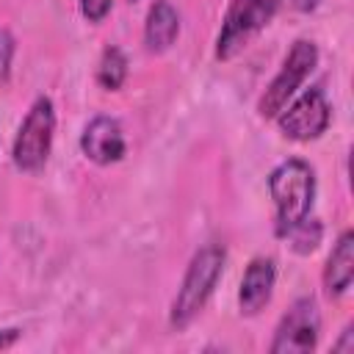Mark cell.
Instances as JSON below:
<instances>
[{"instance_id":"obj_1","label":"cell","mask_w":354,"mask_h":354,"mask_svg":"<svg viewBox=\"0 0 354 354\" xmlns=\"http://www.w3.org/2000/svg\"><path fill=\"white\" fill-rule=\"evenodd\" d=\"M268 194L274 202V232L285 238L290 227L310 216L315 205V171L301 158H288L268 174Z\"/></svg>"},{"instance_id":"obj_2","label":"cell","mask_w":354,"mask_h":354,"mask_svg":"<svg viewBox=\"0 0 354 354\" xmlns=\"http://www.w3.org/2000/svg\"><path fill=\"white\" fill-rule=\"evenodd\" d=\"M224 266H227V249L221 243H207L199 252H194L169 310V324L174 329H185L205 310L207 299L213 296L224 274Z\"/></svg>"},{"instance_id":"obj_3","label":"cell","mask_w":354,"mask_h":354,"mask_svg":"<svg viewBox=\"0 0 354 354\" xmlns=\"http://www.w3.org/2000/svg\"><path fill=\"white\" fill-rule=\"evenodd\" d=\"M53 138H55V105L50 97L41 94L33 100L14 136V147H11L14 166L25 174H39L50 160Z\"/></svg>"},{"instance_id":"obj_4","label":"cell","mask_w":354,"mask_h":354,"mask_svg":"<svg viewBox=\"0 0 354 354\" xmlns=\"http://www.w3.org/2000/svg\"><path fill=\"white\" fill-rule=\"evenodd\" d=\"M282 0H230L227 14L221 19V30L216 36V58L232 61L241 55L252 39L274 19Z\"/></svg>"},{"instance_id":"obj_5","label":"cell","mask_w":354,"mask_h":354,"mask_svg":"<svg viewBox=\"0 0 354 354\" xmlns=\"http://www.w3.org/2000/svg\"><path fill=\"white\" fill-rule=\"evenodd\" d=\"M318 66V47L310 39H296L279 66V72L271 77V83L266 86V91L257 100V113L263 119H274L304 86V80L313 75V69Z\"/></svg>"},{"instance_id":"obj_6","label":"cell","mask_w":354,"mask_h":354,"mask_svg":"<svg viewBox=\"0 0 354 354\" xmlns=\"http://www.w3.org/2000/svg\"><path fill=\"white\" fill-rule=\"evenodd\" d=\"M274 122L288 141L307 144L326 133V127L332 122V105H329L324 88L310 86L299 97H293V102H288L274 116Z\"/></svg>"},{"instance_id":"obj_7","label":"cell","mask_w":354,"mask_h":354,"mask_svg":"<svg viewBox=\"0 0 354 354\" xmlns=\"http://www.w3.org/2000/svg\"><path fill=\"white\" fill-rule=\"evenodd\" d=\"M318 337H321L318 301L313 296H301L282 313L268 351L271 354H310L315 351Z\"/></svg>"},{"instance_id":"obj_8","label":"cell","mask_w":354,"mask_h":354,"mask_svg":"<svg viewBox=\"0 0 354 354\" xmlns=\"http://www.w3.org/2000/svg\"><path fill=\"white\" fill-rule=\"evenodd\" d=\"M80 152L97 163V166H111L119 163L127 152V141H124V130L113 116H94L83 133H80Z\"/></svg>"},{"instance_id":"obj_9","label":"cell","mask_w":354,"mask_h":354,"mask_svg":"<svg viewBox=\"0 0 354 354\" xmlns=\"http://www.w3.org/2000/svg\"><path fill=\"white\" fill-rule=\"evenodd\" d=\"M274 282H277V263L271 257H252L249 266L243 268L241 288H238V310L241 315L252 318L260 315L271 296H274Z\"/></svg>"},{"instance_id":"obj_10","label":"cell","mask_w":354,"mask_h":354,"mask_svg":"<svg viewBox=\"0 0 354 354\" xmlns=\"http://www.w3.org/2000/svg\"><path fill=\"white\" fill-rule=\"evenodd\" d=\"M180 36V11L171 6V0H155L144 19V47L147 53H166Z\"/></svg>"},{"instance_id":"obj_11","label":"cell","mask_w":354,"mask_h":354,"mask_svg":"<svg viewBox=\"0 0 354 354\" xmlns=\"http://www.w3.org/2000/svg\"><path fill=\"white\" fill-rule=\"evenodd\" d=\"M354 282V232L343 230L324 266V290L329 299L343 296Z\"/></svg>"},{"instance_id":"obj_12","label":"cell","mask_w":354,"mask_h":354,"mask_svg":"<svg viewBox=\"0 0 354 354\" xmlns=\"http://www.w3.org/2000/svg\"><path fill=\"white\" fill-rule=\"evenodd\" d=\"M127 80V55L122 47L108 44L97 61V83L105 91H119Z\"/></svg>"},{"instance_id":"obj_13","label":"cell","mask_w":354,"mask_h":354,"mask_svg":"<svg viewBox=\"0 0 354 354\" xmlns=\"http://www.w3.org/2000/svg\"><path fill=\"white\" fill-rule=\"evenodd\" d=\"M282 241H288V246H290L293 254H313L318 249V243L324 241V224L318 218L307 216L296 227H290Z\"/></svg>"},{"instance_id":"obj_14","label":"cell","mask_w":354,"mask_h":354,"mask_svg":"<svg viewBox=\"0 0 354 354\" xmlns=\"http://www.w3.org/2000/svg\"><path fill=\"white\" fill-rule=\"evenodd\" d=\"M14 53H17V39L11 36L8 28H0V86H6L11 77Z\"/></svg>"},{"instance_id":"obj_15","label":"cell","mask_w":354,"mask_h":354,"mask_svg":"<svg viewBox=\"0 0 354 354\" xmlns=\"http://www.w3.org/2000/svg\"><path fill=\"white\" fill-rule=\"evenodd\" d=\"M77 6H80V14H83V19L86 22H102L108 14H111V6H113V0H77Z\"/></svg>"},{"instance_id":"obj_16","label":"cell","mask_w":354,"mask_h":354,"mask_svg":"<svg viewBox=\"0 0 354 354\" xmlns=\"http://www.w3.org/2000/svg\"><path fill=\"white\" fill-rule=\"evenodd\" d=\"M332 351L335 354H354V324H348L340 335L337 343H332Z\"/></svg>"},{"instance_id":"obj_17","label":"cell","mask_w":354,"mask_h":354,"mask_svg":"<svg viewBox=\"0 0 354 354\" xmlns=\"http://www.w3.org/2000/svg\"><path fill=\"white\" fill-rule=\"evenodd\" d=\"M19 335H22V329H0V348L14 346L19 340Z\"/></svg>"},{"instance_id":"obj_18","label":"cell","mask_w":354,"mask_h":354,"mask_svg":"<svg viewBox=\"0 0 354 354\" xmlns=\"http://www.w3.org/2000/svg\"><path fill=\"white\" fill-rule=\"evenodd\" d=\"M318 3H321V0H293V6H296L299 11H304V14L315 11V8H318Z\"/></svg>"},{"instance_id":"obj_19","label":"cell","mask_w":354,"mask_h":354,"mask_svg":"<svg viewBox=\"0 0 354 354\" xmlns=\"http://www.w3.org/2000/svg\"><path fill=\"white\" fill-rule=\"evenodd\" d=\"M130 3H136V0H130Z\"/></svg>"}]
</instances>
